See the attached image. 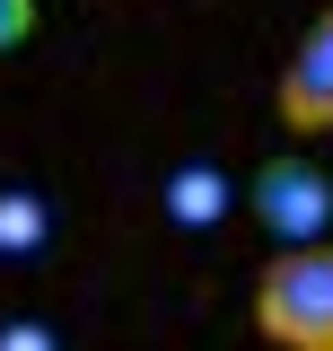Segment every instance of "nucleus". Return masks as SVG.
<instances>
[{
	"mask_svg": "<svg viewBox=\"0 0 333 351\" xmlns=\"http://www.w3.org/2000/svg\"><path fill=\"white\" fill-rule=\"evenodd\" d=\"M254 334L272 351H333V237L281 246L254 281Z\"/></svg>",
	"mask_w": 333,
	"mask_h": 351,
	"instance_id": "obj_1",
	"label": "nucleus"
},
{
	"mask_svg": "<svg viewBox=\"0 0 333 351\" xmlns=\"http://www.w3.org/2000/svg\"><path fill=\"white\" fill-rule=\"evenodd\" d=\"M254 228L272 246H325L333 237V176L316 158H298V149L263 158L254 167Z\"/></svg>",
	"mask_w": 333,
	"mask_h": 351,
	"instance_id": "obj_2",
	"label": "nucleus"
},
{
	"mask_svg": "<svg viewBox=\"0 0 333 351\" xmlns=\"http://www.w3.org/2000/svg\"><path fill=\"white\" fill-rule=\"evenodd\" d=\"M272 106H281V123L290 132H333V9L298 36V53L281 62V88H272Z\"/></svg>",
	"mask_w": 333,
	"mask_h": 351,
	"instance_id": "obj_3",
	"label": "nucleus"
},
{
	"mask_svg": "<svg viewBox=\"0 0 333 351\" xmlns=\"http://www.w3.org/2000/svg\"><path fill=\"white\" fill-rule=\"evenodd\" d=\"M166 211H175V219H193V228H210V219H219V176H210V167L175 176V184H166Z\"/></svg>",
	"mask_w": 333,
	"mask_h": 351,
	"instance_id": "obj_4",
	"label": "nucleus"
},
{
	"mask_svg": "<svg viewBox=\"0 0 333 351\" xmlns=\"http://www.w3.org/2000/svg\"><path fill=\"white\" fill-rule=\"evenodd\" d=\"M0 246H9V255H18V246H44V202L0 193Z\"/></svg>",
	"mask_w": 333,
	"mask_h": 351,
	"instance_id": "obj_5",
	"label": "nucleus"
},
{
	"mask_svg": "<svg viewBox=\"0 0 333 351\" xmlns=\"http://www.w3.org/2000/svg\"><path fill=\"white\" fill-rule=\"evenodd\" d=\"M27 36H36V0H0V53H18Z\"/></svg>",
	"mask_w": 333,
	"mask_h": 351,
	"instance_id": "obj_6",
	"label": "nucleus"
},
{
	"mask_svg": "<svg viewBox=\"0 0 333 351\" xmlns=\"http://www.w3.org/2000/svg\"><path fill=\"white\" fill-rule=\"evenodd\" d=\"M0 351H53V325H36V316H9V325H0Z\"/></svg>",
	"mask_w": 333,
	"mask_h": 351,
	"instance_id": "obj_7",
	"label": "nucleus"
}]
</instances>
